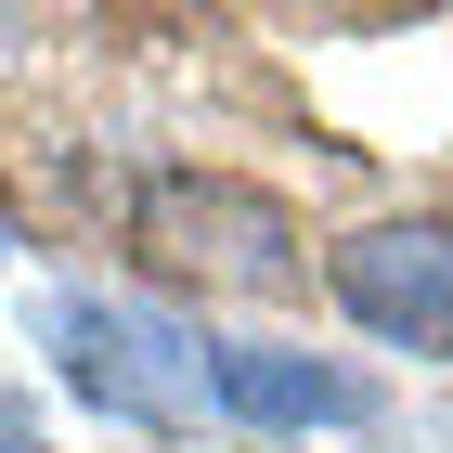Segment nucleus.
<instances>
[{"label":"nucleus","mask_w":453,"mask_h":453,"mask_svg":"<svg viewBox=\"0 0 453 453\" xmlns=\"http://www.w3.org/2000/svg\"><path fill=\"white\" fill-rule=\"evenodd\" d=\"M130 246L169 285H208V298H285V285H311L285 195H259L234 169H156L130 195Z\"/></svg>","instance_id":"f03ea898"},{"label":"nucleus","mask_w":453,"mask_h":453,"mask_svg":"<svg viewBox=\"0 0 453 453\" xmlns=\"http://www.w3.org/2000/svg\"><path fill=\"white\" fill-rule=\"evenodd\" d=\"M0 259H13V220H0Z\"/></svg>","instance_id":"39448f33"},{"label":"nucleus","mask_w":453,"mask_h":453,"mask_svg":"<svg viewBox=\"0 0 453 453\" xmlns=\"http://www.w3.org/2000/svg\"><path fill=\"white\" fill-rule=\"evenodd\" d=\"M337 311L376 349H415V363H453V220H376L324 259Z\"/></svg>","instance_id":"7ed1b4c3"},{"label":"nucleus","mask_w":453,"mask_h":453,"mask_svg":"<svg viewBox=\"0 0 453 453\" xmlns=\"http://www.w3.org/2000/svg\"><path fill=\"white\" fill-rule=\"evenodd\" d=\"M39 349H52V376L91 402V415L117 427H156V441H181V427H208V337H181L169 311H142V298H91V285H65V298H39Z\"/></svg>","instance_id":"f257e3e1"},{"label":"nucleus","mask_w":453,"mask_h":453,"mask_svg":"<svg viewBox=\"0 0 453 453\" xmlns=\"http://www.w3.org/2000/svg\"><path fill=\"white\" fill-rule=\"evenodd\" d=\"M208 402L234 427H363L376 415V376L311 363V349H208Z\"/></svg>","instance_id":"20e7f679"}]
</instances>
